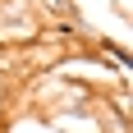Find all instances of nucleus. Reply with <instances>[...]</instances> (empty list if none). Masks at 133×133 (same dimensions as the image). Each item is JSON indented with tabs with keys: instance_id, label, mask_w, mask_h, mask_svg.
Segmentation results:
<instances>
[]
</instances>
